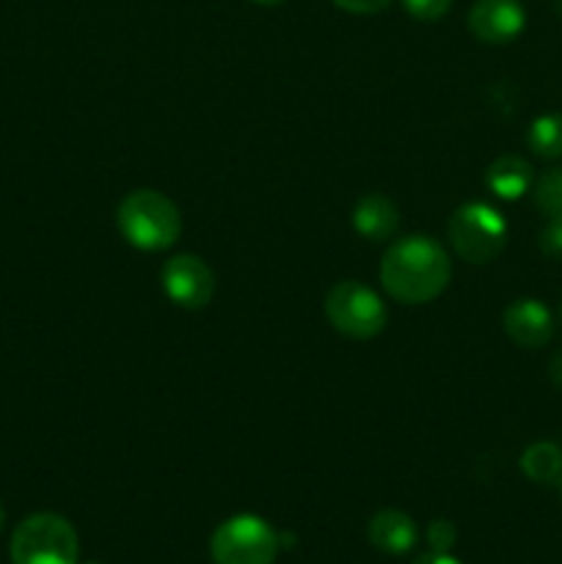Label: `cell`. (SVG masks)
I'll return each mask as SVG.
<instances>
[{
  "instance_id": "1",
  "label": "cell",
  "mask_w": 562,
  "mask_h": 564,
  "mask_svg": "<svg viewBox=\"0 0 562 564\" xmlns=\"http://www.w3.org/2000/svg\"><path fill=\"white\" fill-rule=\"evenodd\" d=\"M452 259L428 235H408L391 242L380 259V284L391 301L422 306L450 286Z\"/></svg>"
},
{
  "instance_id": "2",
  "label": "cell",
  "mask_w": 562,
  "mask_h": 564,
  "mask_svg": "<svg viewBox=\"0 0 562 564\" xmlns=\"http://www.w3.org/2000/svg\"><path fill=\"white\" fill-rule=\"evenodd\" d=\"M121 237L138 251H165L182 235V215L165 193L141 187L121 198L116 209Z\"/></svg>"
},
{
  "instance_id": "3",
  "label": "cell",
  "mask_w": 562,
  "mask_h": 564,
  "mask_svg": "<svg viewBox=\"0 0 562 564\" xmlns=\"http://www.w3.org/2000/svg\"><path fill=\"white\" fill-rule=\"evenodd\" d=\"M9 551L14 564H77L80 543L66 518L36 512L14 529Z\"/></svg>"
},
{
  "instance_id": "4",
  "label": "cell",
  "mask_w": 562,
  "mask_h": 564,
  "mask_svg": "<svg viewBox=\"0 0 562 564\" xmlns=\"http://www.w3.org/2000/svg\"><path fill=\"white\" fill-rule=\"evenodd\" d=\"M452 251L468 264H488L505 251L507 220L496 207L485 202H466L452 213L450 226Z\"/></svg>"
},
{
  "instance_id": "5",
  "label": "cell",
  "mask_w": 562,
  "mask_h": 564,
  "mask_svg": "<svg viewBox=\"0 0 562 564\" xmlns=\"http://www.w3.org/2000/svg\"><path fill=\"white\" fill-rule=\"evenodd\" d=\"M325 319L336 334L347 339L367 341L383 334L386 328V303L375 290L361 281H339L328 290L323 303Z\"/></svg>"
},
{
  "instance_id": "6",
  "label": "cell",
  "mask_w": 562,
  "mask_h": 564,
  "mask_svg": "<svg viewBox=\"0 0 562 564\" xmlns=\"http://www.w3.org/2000/svg\"><path fill=\"white\" fill-rule=\"evenodd\" d=\"M281 538L259 516H231L209 538V556L215 564H273Z\"/></svg>"
},
{
  "instance_id": "7",
  "label": "cell",
  "mask_w": 562,
  "mask_h": 564,
  "mask_svg": "<svg viewBox=\"0 0 562 564\" xmlns=\"http://www.w3.org/2000/svg\"><path fill=\"white\" fill-rule=\"evenodd\" d=\"M160 284L174 306L198 312L215 295V273L196 253H176L160 270Z\"/></svg>"
},
{
  "instance_id": "8",
  "label": "cell",
  "mask_w": 562,
  "mask_h": 564,
  "mask_svg": "<svg viewBox=\"0 0 562 564\" xmlns=\"http://www.w3.org/2000/svg\"><path fill=\"white\" fill-rule=\"evenodd\" d=\"M527 28V11L518 0H474L468 31L485 44H507Z\"/></svg>"
},
{
  "instance_id": "9",
  "label": "cell",
  "mask_w": 562,
  "mask_h": 564,
  "mask_svg": "<svg viewBox=\"0 0 562 564\" xmlns=\"http://www.w3.org/2000/svg\"><path fill=\"white\" fill-rule=\"evenodd\" d=\"M501 328L512 345L523 350L545 347L554 336V314L538 297H518L501 314Z\"/></svg>"
},
{
  "instance_id": "10",
  "label": "cell",
  "mask_w": 562,
  "mask_h": 564,
  "mask_svg": "<svg viewBox=\"0 0 562 564\" xmlns=\"http://www.w3.org/2000/svg\"><path fill=\"white\" fill-rule=\"evenodd\" d=\"M353 229L364 237V240H389L400 229V209L391 202L389 196H380V193H367L356 202L353 207Z\"/></svg>"
},
{
  "instance_id": "11",
  "label": "cell",
  "mask_w": 562,
  "mask_h": 564,
  "mask_svg": "<svg viewBox=\"0 0 562 564\" xmlns=\"http://www.w3.org/2000/svg\"><path fill=\"white\" fill-rule=\"evenodd\" d=\"M417 521L402 510H380L369 518L367 538L383 554H408L417 545Z\"/></svg>"
},
{
  "instance_id": "12",
  "label": "cell",
  "mask_w": 562,
  "mask_h": 564,
  "mask_svg": "<svg viewBox=\"0 0 562 564\" xmlns=\"http://www.w3.org/2000/svg\"><path fill=\"white\" fill-rule=\"evenodd\" d=\"M534 185V171L518 154H505V158H496L494 163L485 169V187H488L494 196H499L501 202H518L523 193L532 191Z\"/></svg>"
},
{
  "instance_id": "13",
  "label": "cell",
  "mask_w": 562,
  "mask_h": 564,
  "mask_svg": "<svg viewBox=\"0 0 562 564\" xmlns=\"http://www.w3.org/2000/svg\"><path fill=\"white\" fill-rule=\"evenodd\" d=\"M521 471L527 479L538 485H560L562 482V449L551 441H538L527 446L521 455Z\"/></svg>"
},
{
  "instance_id": "14",
  "label": "cell",
  "mask_w": 562,
  "mask_h": 564,
  "mask_svg": "<svg viewBox=\"0 0 562 564\" xmlns=\"http://www.w3.org/2000/svg\"><path fill=\"white\" fill-rule=\"evenodd\" d=\"M527 143L532 154L543 160L562 158V116L560 113H543L529 124Z\"/></svg>"
},
{
  "instance_id": "15",
  "label": "cell",
  "mask_w": 562,
  "mask_h": 564,
  "mask_svg": "<svg viewBox=\"0 0 562 564\" xmlns=\"http://www.w3.org/2000/svg\"><path fill=\"white\" fill-rule=\"evenodd\" d=\"M534 207L545 218H562V169H549L532 185Z\"/></svg>"
},
{
  "instance_id": "16",
  "label": "cell",
  "mask_w": 562,
  "mask_h": 564,
  "mask_svg": "<svg viewBox=\"0 0 562 564\" xmlns=\"http://www.w3.org/2000/svg\"><path fill=\"white\" fill-rule=\"evenodd\" d=\"M402 6H406L413 20L435 22L452 9V0H402Z\"/></svg>"
},
{
  "instance_id": "17",
  "label": "cell",
  "mask_w": 562,
  "mask_h": 564,
  "mask_svg": "<svg viewBox=\"0 0 562 564\" xmlns=\"http://www.w3.org/2000/svg\"><path fill=\"white\" fill-rule=\"evenodd\" d=\"M455 540H457V529L452 527L450 521H444V518H435V521L428 527V543L433 551H446V554H450Z\"/></svg>"
},
{
  "instance_id": "18",
  "label": "cell",
  "mask_w": 562,
  "mask_h": 564,
  "mask_svg": "<svg viewBox=\"0 0 562 564\" xmlns=\"http://www.w3.org/2000/svg\"><path fill=\"white\" fill-rule=\"evenodd\" d=\"M538 246L545 257H562V218H549L545 229L540 231L538 237Z\"/></svg>"
},
{
  "instance_id": "19",
  "label": "cell",
  "mask_w": 562,
  "mask_h": 564,
  "mask_svg": "<svg viewBox=\"0 0 562 564\" xmlns=\"http://www.w3.org/2000/svg\"><path fill=\"white\" fill-rule=\"evenodd\" d=\"M336 9L347 11V14H378L383 11L391 0H331Z\"/></svg>"
},
{
  "instance_id": "20",
  "label": "cell",
  "mask_w": 562,
  "mask_h": 564,
  "mask_svg": "<svg viewBox=\"0 0 562 564\" xmlns=\"http://www.w3.org/2000/svg\"><path fill=\"white\" fill-rule=\"evenodd\" d=\"M413 564H461V562H457L452 554H446V551H433V554L419 556Z\"/></svg>"
},
{
  "instance_id": "21",
  "label": "cell",
  "mask_w": 562,
  "mask_h": 564,
  "mask_svg": "<svg viewBox=\"0 0 562 564\" xmlns=\"http://www.w3.org/2000/svg\"><path fill=\"white\" fill-rule=\"evenodd\" d=\"M549 378H551V383L560 386V389H562V350L556 352L554 358H551V364H549Z\"/></svg>"
},
{
  "instance_id": "22",
  "label": "cell",
  "mask_w": 562,
  "mask_h": 564,
  "mask_svg": "<svg viewBox=\"0 0 562 564\" xmlns=\"http://www.w3.org/2000/svg\"><path fill=\"white\" fill-rule=\"evenodd\" d=\"M251 3H259V6H275V3H284V0H251Z\"/></svg>"
},
{
  "instance_id": "23",
  "label": "cell",
  "mask_w": 562,
  "mask_h": 564,
  "mask_svg": "<svg viewBox=\"0 0 562 564\" xmlns=\"http://www.w3.org/2000/svg\"><path fill=\"white\" fill-rule=\"evenodd\" d=\"M3 521H6V516H3V505H0V529H3Z\"/></svg>"
},
{
  "instance_id": "24",
  "label": "cell",
  "mask_w": 562,
  "mask_h": 564,
  "mask_svg": "<svg viewBox=\"0 0 562 564\" xmlns=\"http://www.w3.org/2000/svg\"><path fill=\"white\" fill-rule=\"evenodd\" d=\"M556 11H560V17H562V0H556Z\"/></svg>"
},
{
  "instance_id": "25",
  "label": "cell",
  "mask_w": 562,
  "mask_h": 564,
  "mask_svg": "<svg viewBox=\"0 0 562 564\" xmlns=\"http://www.w3.org/2000/svg\"><path fill=\"white\" fill-rule=\"evenodd\" d=\"M560 323H562V306H560Z\"/></svg>"
}]
</instances>
